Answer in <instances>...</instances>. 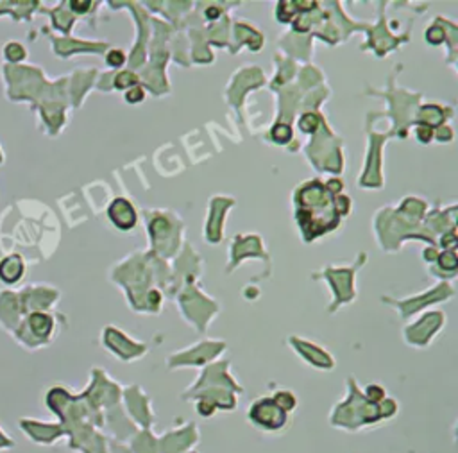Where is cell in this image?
Returning a JSON list of instances; mask_svg holds the SVG:
<instances>
[{
    "label": "cell",
    "instance_id": "3",
    "mask_svg": "<svg viewBox=\"0 0 458 453\" xmlns=\"http://www.w3.org/2000/svg\"><path fill=\"white\" fill-rule=\"evenodd\" d=\"M22 264H20V260H18V256H11V258H7L2 262V265H0V276L4 278L6 281H16L18 276L22 274Z\"/></svg>",
    "mask_w": 458,
    "mask_h": 453
},
{
    "label": "cell",
    "instance_id": "11",
    "mask_svg": "<svg viewBox=\"0 0 458 453\" xmlns=\"http://www.w3.org/2000/svg\"><path fill=\"white\" fill-rule=\"evenodd\" d=\"M141 99H143V92L141 90H133L131 94H127V100L129 102H138Z\"/></svg>",
    "mask_w": 458,
    "mask_h": 453
},
{
    "label": "cell",
    "instance_id": "7",
    "mask_svg": "<svg viewBox=\"0 0 458 453\" xmlns=\"http://www.w3.org/2000/svg\"><path fill=\"white\" fill-rule=\"evenodd\" d=\"M136 82V77L133 76V74H129V72H125V74H120L117 79V88H125L127 84H135Z\"/></svg>",
    "mask_w": 458,
    "mask_h": 453
},
{
    "label": "cell",
    "instance_id": "6",
    "mask_svg": "<svg viewBox=\"0 0 458 453\" xmlns=\"http://www.w3.org/2000/svg\"><path fill=\"white\" fill-rule=\"evenodd\" d=\"M317 122H319V118L315 117V115H305V117L301 118V129L306 131V133H311V131H315V127H317Z\"/></svg>",
    "mask_w": 458,
    "mask_h": 453
},
{
    "label": "cell",
    "instance_id": "10",
    "mask_svg": "<svg viewBox=\"0 0 458 453\" xmlns=\"http://www.w3.org/2000/svg\"><path fill=\"white\" fill-rule=\"evenodd\" d=\"M6 54H7V58H9V59H18V58H22V56H24L22 48L18 47V45H15V43L7 47V52H6Z\"/></svg>",
    "mask_w": 458,
    "mask_h": 453
},
{
    "label": "cell",
    "instance_id": "8",
    "mask_svg": "<svg viewBox=\"0 0 458 453\" xmlns=\"http://www.w3.org/2000/svg\"><path fill=\"white\" fill-rule=\"evenodd\" d=\"M107 63L111 66H120L123 63V54L120 52V50H113V52H109V56H107Z\"/></svg>",
    "mask_w": 458,
    "mask_h": 453
},
{
    "label": "cell",
    "instance_id": "13",
    "mask_svg": "<svg viewBox=\"0 0 458 453\" xmlns=\"http://www.w3.org/2000/svg\"><path fill=\"white\" fill-rule=\"evenodd\" d=\"M208 15H210V16H217V15H218V11H217V9H215V11H213V9H212V11L208 13Z\"/></svg>",
    "mask_w": 458,
    "mask_h": 453
},
{
    "label": "cell",
    "instance_id": "2",
    "mask_svg": "<svg viewBox=\"0 0 458 453\" xmlns=\"http://www.w3.org/2000/svg\"><path fill=\"white\" fill-rule=\"evenodd\" d=\"M122 206L123 208H120V201H117L111 206V217L120 228H131L135 224V212H133V208L125 201H123Z\"/></svg>",
    "mask_w": 458,
    "mask_h": 453
},
{
    "label": "cell",
    "instance_id": "1",
    "mask_svg": "<svg viewBox=\"0 0 458 453\" xmlns=\"http://www.w3.org/2000/svg\"><path fill=\"white\" fill-rule=\"evenodd\" d=\"M251 419L263 430H279L287 421V414L272 400H261L251 408Z\"/></svg>",
    "mask_w": 458,
    "mask_h": 453
},
{
    "label": "cell",
    "instance_id": "5",
    "mask_svg": "<svg viewBox=\"0 0 458 453\" xmlns=\"http://www.w3.org/2000/svg\"><path fill=\"white\" fill-rule=\"evenodd\" d=\"M272 136H274V140L277 141H288L290 140V136H292V131H290V127L288 125H285V124H281V125H277L276 129L272 131Z\"/></svg>",
    "mask_w": 458,
    "mask_h": 453
},
{
    "label": "cell",
    "instance_id": "12",
    "mask_svg": "<svg viewBox=\"0 0 458 453\" xmlns=\"http://www.w3.org/2000/svg\"><path fill=\"white\" fill-rule=\"evenodd\" d=\"M72 7H74L76 11L82 13V11H86V9L90 7V2H72Z\"/></svg>",
    "mask_w": 458,
    "mask_h": 453
},
{
    "label": "cell",
    "instance_id": "9",
    "mask_svg": "<svg viewBox=\"0 0 458 453\" xmlns=\"http://www.w3.org/2000/svg\"><path fill=\"white\" fill-rule=\"evenodd\" d=\"M383 394H385V391L382 387H378V385H372V387L367 389V396L372 401H380L383 398Z\"/></svg>",
    "mask_w": 458,
    "mask_h": 453
},
{
    "label": "cell",
    "instance_id": "4",
    "mask_svg": "<svg viewBox=\"0 0 458 453\" xmlns=\"http://www.w3.org/2000/svg\"><path fill=\"white\" fill-rule=\"evenodd\" d=\"M31 324H32V329H34L36 333H40V335H45L48 329H50V319H48L47 315H41V313L32 315Z\"/></svg>",
    "mask_w": 458,
    "mask_h": 453
}]
</instances>
